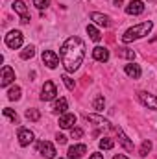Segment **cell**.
<instances>
[{
	"label": "cell",
	"instance_id": "6da1fadb",
	"mask_svg": "<svg viewBox=\"0 0 157 159\" xmlns=\"http://www.w3.org/2000/svg\"><path fill=\"white\" fill-rule=\"evenodd\" d=\"M83 59H85V43L76 35L69 37L61 46V63H63L65 70L67 72L78 70Z\"/></svg>",
	"mask_w": 157,
	"mask_h": 159
},
{
	"label": "cell",
	"instance_id": "7a4b0ae2",
	"mask_svg": "<svg viewBox=\"0 0 157 159\" xmlns=\"http://www.w3.org/2000/svg\"><path fill=\"white\" fill-rule=\"evenodd\" d=\"M152 28H154V22H152V20L141 22V24H137V26H133V28H129V30L124 32L122 43H131V41H135V39H141V37L148 35V34L152 32Z\"/></svg>",
	"mask_w": 157,
	"mask_h": 159
},
{
	"label": "cell",
	"instance_id": "3957f363",
	"mask_svg": "<svg viewBox=\"0 0 157 159\" xmlns=\"http://www.w3.org/2000/svg\"><path fill=\"white\" fill-rule=\"evenodd\" d=\"M22 41H24V35H22V32H19V30H11L7 35H6V46L7 48H11V50H17V48H20L22 46Z\"/></svg>",
	"mask_w": 157,
	"mask_h": 159
},
{
	"label": "cell",
	"instance_id": "277c9868",
	"mask_svg": "<svg viewBox=\"0 0 157 159\" xmlns=\"http://www.w3.org/2000/svg\"><path fill=\"white\" fill-rule=\"evenodd\" d=\"M57 96V87L54 81H44L43 85V91H41V100L43 102H50Z\"/></svg>",
	"mask_w": 157,
	"mask_h": 159
},
{
	"label": "cell",
	"instance_id": "5b68a950",
	"mask_svg": "<svg viewBox=\"0 0 157 159\" xmlns=\"http://www.w3.org/2000/svg\"><path fill=\"white\" fill-rule=\"evenodd\" d=\"M137 96H139V102H141L142 106H146L148 109H155L157 111V96L155 94L146 93V91H139Z\"/></svg>",
	"mask_w": 157,
	"mask_h": 159
},
{
	"label": "cell",
	"instance_id": "8992f818",
	"mask_svg": "<svg viewBox=\"0 0 157 159\" xmlns=\"http://www.w3.org/2000/svg\"><path fill=\"white\" fill-rule=\"evenodd\" d=\"M37 152H39L43 157L46 159H52L56 157V148H54V144L52 143H48V141H41V143H37Z\"/></svg>",
	"mask_w": 157,
	"mask_h": 159
},
{
	"label": "cell",
	"instance_id": "52a82bcc",
	"mask_svg": "<svg viewBox=\"0 0 157 159\" xmlns=\"http://www.w3.org/2000/svg\"><path fill=\"white\" fill-rule=\"evenodd\" d=\"M43 63L48 67V69H56L59 65V56L52 50H44L43 52Z\"/></svg>",
	"mask_w": 157,
	"mask_h": 159
},
{
	"label": "cell",
	"instance_id": "ba28073f",
	"mask_svg": "<svg viewBox=\"0 0 157 159\" xmlns=\"http://www.w3.org/2000/svg\"><path fill=\"white\" fill-rule=\"evenodd\" d=\"M144 2L142 0H131L128 6H126V13L128 15H141L142 11H144Z\"/></svg>",
	"mask_w": 157,
	"mask_h": 159
},
{
	"label": "cell",
	"instance_id": "9c48e42d",
	"mask_svg": "<svg viewBox=\"0 0 157 159\" xmlns=\"http://www.w3.org/2000/svg\"><path fill=\"white\" fill-rule=\"evenodd\" d=\"M34 143V131L28 128H20L19 129V144L20 146H28Z\"/></svg>",
	"mask_w": 157,
	"mask_h": 159
},
{
	"label": "cell",
	"instance_id": "30bf717a",
	"mask_svg": "<svg viewBox=\"0 0 157 159\" xmlns=\"http://www.w3.org/2000/svg\"><path fill=\"white\" fill-rule=\"evenodd\" d=\"M15 80V70L11 69V67H2V74H0V85L2 87H7L11 81Z\"/></svg>",
	"mask_w": 157,
	"mask_h": 159
},
{
	"label": "cell",
	"instance_id": "8fae6325",
	"mask_svg": "<svg viewBox=\"0 0 157 159\" xmlns=\"http://www.w3.org/2000/svg\"><path fill=\"white\" fill-rule=\"evenodd\" d=\"M91 20H92L94 24H98V26H104V28H109V26H111L109 17H107V15H102V13H98V11H92V13H91Z\"/></svg>",
	"mask_w": 157,
	"mask_h": 159
},
{
	"label": "cell",
	"instance_id": "7c38bea8",
	"mask_svg": "<svg viewBox=\"0 0 157 159\" xmlns=\"http://www.w3.org/2000/svg\"><path fill=\"white\" fill-rule=\"evenodd\" d=\"M92 57L96 61H100V63H105L109 59V50L105 46H94L92 48Z\"/></svg>",
	"mask_w": 157,
	"mask_h": 159
},
{
	"label": "cell",
	"instance_id": "4fadbf2b",
	"mask_svg": "<svg viewBox=\"0 0 157 159\" xmlns=\"http://www.w3.org/2000/svg\"><path fill=\"white\" fill-rule=\"evenodd\" d=\"M74 124H76V115H74V113H65V115H61L59 126H61L63 129H72Z\"/></svg>",
	"mask_w": 157,
	"mask_h": 159
},
{
	"label": "cell",
	"instance_id": "5bb4252c",
	"mask_svg": "<svg viewBox=\"0 0 157 159\" xmlns=\"http://www.w3.org/2000/svg\"><path fill=\"white\" fill-rule=\"evenodd\" d=\"M85 152H87L85 144H74V146L69 148V159H79Z\"/></svg>",
	"mask_w": 157,
	"mask_h": 159
},
{
	"label": "cell",
	"instance_id": "9a60e30c",
	"mask_svg": "<svg viewBox=\"0 0 157 159\" xmlns=\"http://www.w3.org/2000/svg\"><path fill=\"white\" fill-rule=\"evenodd\" d=\"M124 72H126L129 78H133V80H139V78H141V74H142L141 67H139V65H135V63L126 65V67H124Z\"/></svg>",
	"mask_w": 157,
	"mask_h": 159
},
{
	"label": "cell",
	"instance_id": "2e32d148",
	"mask_svg": "<svg viewBox=\"0 0 157 159\" xmlns=\"http://www.w3.org/2000/svg\"><path fill=\"white\" fill-rule=\"evenodd\" d=\"M67 109H69V102H67V98H59V100H56V104H54V107H52V111H54V113H59V115H65Z\"/></svg>",
	"mask_w": 157,
	"mask_h": 159
},
{
	"label": "cell",
	"instance_id": "e0dca14e",
	"mask_svg": "<svg viewBox=\"0 0 157 159\" xmlns=\"http://www.w3.org/2000/svg\"><path fill=\"white\" fill-rule=\"evenodd\" d=\"M117 133H118V141H120V144H122V146H124L128 152H131V150H133V143L128 139V135H126V133H124L120 128H117Z\"/></svg>",
	"mask_w": 157,
	"mask_h": 159
},
{
	"label": "cell",
	"instance_id": "ac0fdd59",
	"mask_svg": "<svg viewBox=\"0 0 157 159\" xmlns=\"http://www.w3.org/2000/svg\"><path fill=\"white\" fill-rule=\"evenodd\" d=\"M11 6H13V11H15V13H19L20 17H22V15H28V6H26L22 0H15Z\"/></svg>",
	"mask_w": 157,
	"mask_h": 159
},
{
	"label": "cell",
	"instance_id": "d6986e66",
	"mask_svg": "<svg viewBox=\"0 0 157 159\" xmlns=\"http://www.w3.org/2000/svg\"><path fill=\"white\" fill-rule=\"evenodd\" d=\"M85 119L89 120V122H96L98 126H104V128H111V122L105 119H102V117H98V115H85Z\"/></svg>",
	"mask_w": 157,
	"mask_h": 159
},
{
	"label": "cell",
	"instance_id": "ffe728a7",
	"mask_svg": "<svg viewBox=\"0 0 157 159\" xmlns=\"http://www.w3.org/2000/svg\"><path fill=\"white\" fill-rule=\"evenodd\" d=\"M87 34H89V37L94 41V43H98V41L102 39V35H100L98 28H96V26H92V24H89V26H87Z\"/></svg>",
	"mask_w": 157,
	"mask_h": 159
},
{
	"label": "cell",
	"instance_id": "44dd1931",
	"mask_svg": "<svg viewBox=\"0 0 157 159\" xmlns=\"http://www.w3.org/2000/svg\"><path fill=\"white\" fill-rule=\"evenodd\" d=\"M20 93H22V91H20V87H19V85H15V87H11V89L7 91V98H9V100H13V102H17V100L20 98Z\"/></svg>",
	"mask_w": 157,
	"mask_h": 159
},
{
	"label": "cell",
	"instance_id": "7402d4cb",
	"mask_svg": "<svg viewBox=\"0 0 157 159\" xmlns=\"http://www.w3.org/2000/svg\"><path fill=\"white\" fill-rule=\"evenodd\" d=\"M150 152H152V143H150V141H144V143L141 144V150H139V156H141V157H146V156H148Z\"/></svg>",
	"mask_w": 157,
	"mask_h": 159
},
{
	"label": "cell",
	"instance_id": "603a6c76",
	"mask_svg": "<svg viewBox=\"0 0 157 159\" xmlns=\"http://www.w3.org/2000/svg\"><path fill=\"white\" fill-rule=\"evenodd\" d=\"M26 119L32 120V122H37L41 119V113L37 109H34V107H30V109H26Z\"/></svg>",
	"mask_w": 157,
	"mask_h": 159
},
{
	"label": "cell",
	"instance_id": "cb8c5ba5",
	"mask_svg": "<svg viewBox=\"0 0 157 159\" xmlns=\"http://www.w3.org/2000/svg\"><path fill=\"white\" fill-rule=\"evenodd\" d=\"M34 56H35V46H32V44L26 46V48L20 52V57H22V59H30V57H34Z\"/></svg>",
	"mask_w": 157,
	"mask_h": 159
},
{
	"label": "cell",
	"instance_id": "d4e9b609",
	"mask_svg": "<svg viewBox=\"0 0 157 159\" xmlns=\"http://www.w3.org/2000/svg\"><path fill=\"white\" fill-rule=\"evenodd\" d=\"M118 56L120 57H126V59H135V52L133 50H128V48H118Z\"/></svg>",
	"mask_w": 157,
	"mask_h": 159
},
{
	"label": "cell",
	"instance_id": "484cf974",
	"mask_svg": "<svg viewBox=\"0 0 157 159\" xmlns=\"http://www.w3.org/2000/svg\"><path fill=\"white\" fill-rule=\"evenodd\" d=\"M113 146H115V141L109 139V137H104V139L100 141V148H102V150H111Z\"/></svg>",
	"mask_w": 157,
	"mask_h": 159
},
{
	"label": "cell",
	"instance_id": "4316f807",
	"mask_svg": "<svg viewBox=\"0 0 157 159\" xmlns=\"http://www.w3.org/2000/svg\"><path fill=\"white\" fill-rule=\"evenodd\" d=\"M2 113H4V117H7L11 122H15V124L19 122V117H17V113H15L13 109H9V107H4V111H2Z\"/></svg>",
	"mask_w": 157,
	"mask_h": 159
},
{
	"label": "cell",
	"instance_id": "83f0119b",
	"mask_svg": "<svg viewBox=\"0 0 157 159\" xmlns=\"http://www.w3.org/2000/svg\"><path fill=\"white\" fill-rule=\"evenodd\" d=\"M92 107H94L96 111H104V107H105V100H104V96H96V100L92 102Z\"/></svg>",
	"mask_w": 157,
	"mask_h": 159
},
{
	"label": "cell",
	"instance_id": "f1b7e54d",
	"mask_svg": "<svg viewBox=\"0 0 157 159\" xmlns=\"http://www.w3.org/2000/svg\"><path fill=\"white\" fill-rule=\"evenodd\" d=\"M61 80H63V83L67 85V89H69V91H74V87H76V83H74V80L70 78L69 74H63V76H61Z\"/></svg>",
	"mask_w": 157,
	"mask_h": 159
},
{
	"label": "cell",
	"instance_id": "f546056e",
	"mask_svg": "<svg viewBox=\"0 0 157 159\" xmlns=\"http://www.w3.org/2000/svg\"><path fill=\"white\" fill-rule=\"evenodd\" d=\"M34 6H35L37 9H41V11H43V9L48 6V0H34Z\"/></svg>",
	"mask_w": 157,
	"mask_h": 159
},
{
	"label": "cell",
	"instance_id": "4dcf8cb0",
	"mask_svg": "<svg viewBox=\"0 0 157 159\" xmlns=\"http://www.w3.org/2000/svg\"><path fill=\"white\" fill-rule=\"evenodd\" d=\"M83 135V129L81 128H72V139H79Z\"/></svg>",
	"mask_w": 157,
	"mask_h": 159
},
{
	"label": "cell",
	"instance_id": "1f68e13d",
	"mask_svg": "<svg viewBox=\"0 0 157 159\" xmlns=\"http://www.w3.org/2000/svg\"><path fill=\"white\" fill-rule=\"evenodd\" d=\"M56 139H57V143H59V144H65V143H67V137H65V135H61V133H57V137H56Z\"/></svg>",
	"mask_w": 157,
	"mask_h": 159
},
{
	"label": "cell",
	"instance_id": "d6a6232c",
	"mask_svg": "<svg viewBox=\"0 0 157 159\" xmlns=\"http://www.w3.org/2000/svg\"><path fill=\"white\" fill-rule=\"evenodd\" d=\"M20 22H22V24H28V22H30V15H22V17H20Z\"/></svg>",
	"mask_w": 157,
	"mask_h": 159
},
{
	"label": "cell",
	"instance_id": "836d02e7",
	"mask_svg": "<svg viewBox=\"0 0 157 159\" xmlns=\"http://www.w3.org/2000/svg\"><path fill=\"white\" fill-rule=\"evenodd\" d=\"M89 159H104V156H102V154H92Z\"/></svg>",
	"mask_w": 157,
	"mask_h": 159
},
{
	"label": "cell",
	"instance_id": "e575fe53",
	"mask_svg": "<svg viewBox=\"0 0 157 159\" xmlns=\"http://www.w3.org/2000/svg\"><path fill=\"white\" fill-rule=\"evenodd\" d=\"M113 159H128V157H126V156H122V154H118V156H115Z\"/></svg>",
	"mask_w": 157,
	"mask_h": 159
},
{
	"label": "cell",
	"instance_id": "d590c367",
	"mask_svg": "<svg viewBox=\"0 0 157 159\" xmlns=\"http://www.w3.org/2000/svg\"><path fill=\"white\" fill-rule=\"evenodd\" d=\"M59 159H61V157H59Z\"/></svg>",
	"mask_w": 157,
	"mask_h": 159
}]
</instances>
